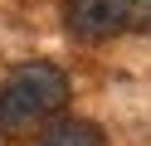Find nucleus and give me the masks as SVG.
<instances>
[{
	"label": "nucleus",
	"instance_id": "obj_1",
	"mask_svg": "<svg viewBox=\"0 0 151 146\" xmlns=\"http://www.w3.org/2000/svg\"><path fill=\"white\" fill-rule=\"evenodd\" d=\"M68 102V73L59 63H20L0 78V136H20L29 127L49 122Z\"/></svg>",
	"mask_w": 151,
	"mask_h": 146
},
{
	"label": "nucleus",
	"instance_id": "obj_2",
	"mask_svg": "<svg viewBox=\"0 0 151 146\" xmlns=\"http://www.w3.org/2000/svg\"><path fill=\"white\" fill-rule=\"evenodd\" d=\"M63 24H68V34L83 39V44H102V39L122 34L117 0H63Z\"/></svg>",
	"mask_w": 151,
	"mask_h": 146
},
{
	"label": "nucleus",
	"instance_id": "obj_3",
	"mask_svg": "<svg viewBox=\"0 0 151 146\" xmlns=\"http://www.w3.org/2000/svg\"><path fill=\"white\" fill-rule=\"evenodd\" d=\"M34 146H102V132L93 122H78V117H59L39 132Z\"/></svg>",
	"mask_w": 151,
	"mask_h": 146
},
{
	"label": "nucleus",
	"instance_id": "obj_4",
	"mask_svg": "<svg viewBox=\"0 0 151 146\" xmlns=\"http://www.w3.org/2000/svg\"><path fill=\"white\" fill-rule=\"evenodd\" d=\"M117 15L127 34H151V0H117Z\"/></svg>",
	"mask_w": 151,
	"mask_h": 146
}]
</instances>
